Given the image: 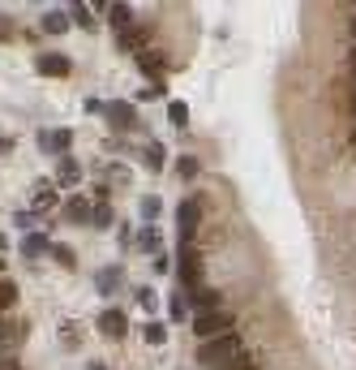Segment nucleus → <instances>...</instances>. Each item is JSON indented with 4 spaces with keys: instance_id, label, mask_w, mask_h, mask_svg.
Segmentation results:
<instances>
[{
    "instance_id": "34",
    "label": "nucleus",
    "mask_w": 356,
    "mask_h": 370,
    "mask_svg": "<svg viewBox=\"0 0 356 370\" xmlns=\"http://www.w3.org/2000/svg\"><path fill=\"white\" fill-rule=\"evenodd\" d=\"M352 65H356V47H352Z\"/></svg>"
},
{
    "instance_id": "36",
    "label": "nucleus",
    "mask_w": 356,
    "mask_h": 370,
    "mask_svg": "<svg viewBox=\"0 0 356 370\" xmlns=\"http://www.w3.org/2000/svg\"><path fill=\"white\" fill-rule=\"evenodd\" d=\"M352 112H356V95H352Z\"/></svg>"
},
{
    "instance_id": "28",
    "label": "nucleus",
    "mask_w": 356,
    "mask_h": 370,
    "mask_svg": "<svg viewBox=\"0 0 356 370\" xmlns=\"http://www.w3.org/2000/svg\"><path fill=\"white\" fill-rule=\"evenodd\" d=\"M138 302H142L146 310H155V293H150V288H138Z\"/></svg>"
},
{
    "instance_id": "29",
    "label": "nucleus",
    "mask_w": 356,
    "mask_h": 370,
    "mask_svg": "<svg viewBox=\"0 0 356 370\" xmlns=\"http://www.w3.org/2000/svg\"><path fill=\"white\" fill-rule=\"evenodd\" d=\"M43 245H47L43 237H26V254H39V250H43Z\"/></svg>"
},
{
    "instance_id": "4",
    "label": "nucleus",
    "mask_w": 356,
    "mask_h": 370,
    "mask_svg": "<svg viewBox=\"0 0 356 370\" xmlns=\"http://www.w3.org/2000/svg\"><path fill=\"white\" fill-rule=\"evenodd\" d=\"M146 39H150V26H142V22H134L129 31H120V35H116V43H120V47H129V52H138V56L146 52Z\"/></svg>"
},
{
    "instance_id": "17",
    "label": "nucleus",
    "mask_w": 356,
    "mask_h": 370,
    "mask_svg": "<svg viewBox=\"0 0 356 370\" xmlns=\"http://www.w3.org/2000/svg\"><path fill=\"white\" fill-rule=\"evenodd\" d=\"M47 203H56V190L43 181V185H35V211H43Z\"/></svg>"
},
{
    "instance_id": "7",
    "label": "nucleus",
    "mask_w": 356,
    "mask_h": 370,
    "mask_svg": "<svg viewBox=\"0 0 356 370\" xmlns=\"http://www.w3.org/2000/svg\"><path fill=\"white\" fill-rule=\"evenodd\" d=\"M176 267H181V280H185L189 288H197V280H202V267H197V254L189 250V245L181 250V259H176Z\"/></svg>"
},
{
    "instance_id": "23",
    "label": "nucleus",
    "mask_w": 356,
    "mask_h": 370,
    "mask_svg": "<svg viewBox=\"0 0 356 370\" xmlns=\"http://www.w3.org/2000/svg\"><path fill=\"white\" fill-rule=\"evenodd\" d=\"M78 177H82V172H78V164H73V160H60V181H65V185H73Z\"/></svg>"
},
{
    "instance_id": "26",
    "label": "nucleus",
    "mask_w": 356,
    "mask_h": 370,
    "mask_svg": "<svg viewBox=\"0 0 356 370\" xmlns=\"http://www.w3.org/2000/svg\"><path fill=\"white\" fill-rule=\"evenodd\" d=\"M146 164H150V168H159V164H163V146H159V142H150V146H146Z\"/></svg>"
},
{
    "instance_id": "35",
    "label": "nucleus",
    "mask_w": 356,
    "mask_h": 370,
    "mask_svg": "<svg viewBox=\"0 0 356 370\" xmlns=\"http://www.w3.org/2000/svg\"><path fill=\"white\" fill-rule=\"evenodd\" d=\"M352 35H356V17H352Z\"/></svg>"
},
{
    "instance_id": "6",
    "label": "nucleus",
    "mask_w": 356,
    "mask_h": 370,
    "mask_svg": "<svg viewBox=\"0 0 356 370\" xmlns=\"http://www.w3.org/2000/svg\"><path fill=\"white\" fill-rule=\"evenodd\" d=\"M73 65H69V56H60V52H43L39 56V73L43 78H65Z\"/></svg>"
},
{
    "instance_id": "8",
    "label": "nucleus",
    "mask_w": 356,
    "mask_h": 370,
    "mask_svg": "<svg viewBox=\"0 0 356 370\" xmlns=\"http://www.w3.org/2000/svg\"><path fill=\"white\" fill-rule=\"evenodd\" d=\"M193 310H197V314H211V310H223V298H219L215 288H197V293H193Z\"/></svg>"
},
{
    "instance_id": "18",
    "label": "nucleus",
    "mask_w": 356,
    "mask_h": 370,
    "mask_svg": "<svg viewBox=\"0 0 356 370\" xmlns=\"http://www.w3.org/2000/svg\"><path fill=\"white\" fill-rule=\"evenodd\" d=\"M142 336H146V344H163V340H168V327H163V323H146Z\"/></svg>"
},
{
    "instance_id": "14",
    "label": "nucleus",
    "mask_w": 356,
    "mask_h": 370,
    "mask_svg": "<svg viewBox=\"0 0 356 370\" xmlns=\"http://www.w3.org/2000/svg\"><path fill=\"white\" fill-rule=\"evenodd\" d=\"M112 22H116V35L134 26V9L129 5H112Z\"/></svg>"
},
{
    "instance_id": "3",
    "label": "nucleus",
    "mask_w": 356,
    "mask_h": 370,
    "mask_svg": "<svg viewBox=\"0 0 356 370\" xmlns=\"http://www.w3.org/2000/svg\"><path fill=\"white\" fill-rule=\"evenodd\" d=\"M176 224H181V237H185V241L197 233V224H202V207H197V199L181 203V211H176Z\"/></svg>"
},
{
    "instance_id": "38",
    "label": "nucleus",
    "mask_w": 356,
    "mask_h": 370,
    "mask_svg": "<svg viewBox=\"0 0 356 370\" xmlns=\"http://www.w3.org/2000/svg\"><path fill=\"white\" fill-rule=\"evenodd\" d=\"M352 73H356V65H352Z\"/></svg>"
},
{
    "instance_id": "19",
    "label": "nucleus",
    "mask_w": 356,
    "mask_h": 370,
    "mask_svg": "<svg viewBox=\"0 0 356 370\" xmlns=\"http://www.w3.org/2000/svg\"><path fill=\"white\" fill-rule=\"evenodd\" d=\"M13 344H17V327L0 318V349H13Z\"/></svg>"
},
{
    "instance_id": "11",
    "label": "nucleus",
    "mask_w": 356,
    "mask_h": 370,
    "mask_svg": "<svg viewBox=\"0 0 356 370\" xmlns=\"http://www.w3.org/2000/svg\"><path fill=\"white\" fill-rule=\"evenodd\" d=\"M43 31H47V35H65V31H69V13H60V9L43 13Z\"/></svg>"
},
{
    "instance_id": "1",
    "label": "nucleus",
    "mask_w": 356,
    "mask_h": 370,
    "mask_svg": "<svg viewBox=\"0 0 356 370\" xmlns=\"http://www.w3.org/2000/svg\"><path fill=\"white\" fill-rule=\"evenodd\" d=\"M197 362L207 366V370H227L232 362H241V336H219V340H207L197 349Z\"/></svg>"
},
{
    "instance_id": "24",
    "label": "nucleus",
    "mask_w": 356,
    "mask_h": 370,
    "mask_svg": "<svg viewBox=\"0 0 356 370\" xmlns=\"http://www.w3.org/2000/svg\"><path fill=\"white\" fill-rule=\"evenodd\" d=\"M90 224H95V229H108V224H112V211L99 203V207H95V215H90Z\"/></svg>"
},
{
    "instance_id": "30",
    "label": "nucleus",
    "mask_w": 356,
    "mask_h": 370,
    "mask_svg": "<svg viewBox=\"0 0 356 370\" xmlns=\"http://www.w3.org/2000/svg\"><path fill=\"white\" fill-rule=\"evenodd\" d=\"M52 254H56L60 263H73V250H69V245H52Z\"/></svg>"
},
{
    "instance_id": "16",
    "label": "nucleus",
    "mask_w": 356,
    "mask_h": 370,
    "mask_svg": "<svg viewBox=\"0 0 356 370\" xmlns=\"http://www.w3.org/2000/svg\"><path fill=\"white\" fill-rule=\"evenodd\" d=\"M17 302V284L13 280H5V276H0V310H9Z\"/></svg>"
},
{
    "instance_id": "5",
    "label": "nucleus",
    "mask_w": 356,
    "mask_h": 370,
    "mask_svg": "<svg viewBox=\"0 0 356 370\" xmlns=\"http://www.w3.org/2000/svg\"><path fill=\"white\" fill-rule=\"evenodd\" d=\"M99 332H104L108 340H120L124 332H129V318H124L120 310H104L99 314Z\"/></svg>"
},
{
    "instance_id": "21",
    "label": "nucleus",
    "mask_w": 356,
    "mask_h": 370,
    "mask_svg": "<svg viewBox=\"0 0 356 370\" xmlns=\"http://www.w3.org/2000/svg\"><path fill=\"white\" fill-rule=\"evenodd\" d=\"M176 168H181V177H185V181L197 177V160H193V155H181V160H176Z\"/></svg>"
},
{
    "instance_id": "10",
    "label": "nucleus",
    "mask_w": 356,
    "mask_h": 370,
    "mask_svg": "<svg viewBox=\"0 0 356 370\" xmlns=\"http://www.w3.org/2000/svg\"><path fill=\"white\" fill-rule=\"evenodd\" d=\"M95 211H90V203L86 199H69L65 203V219H73V224H82V219H90Z\"/></svg>"
},
{
    "instance_id": "2",
    "label": "nucleus",
    "mask_w": 356,
    "mask_h": 370,
    "mask_svg": "<svg viewBox=\"0 0 356 370\" xmlns=\"http://www.w3.org/2000/svg\"><path fill=\"white\" fill-rule=\"evenodd\" d=\"M227 332H232V314H227V310H211V314H197L193 318V336H202V344L219 340Z\"/></svg>"
},
{
    "instance_id": "32",
    "label": "nucleus",
    "mask_w": 356,
    "mask_h": 370,
    "mask_svg": "<svg viewBox=\"0 0 356 370\" xmlns=\"http://www.w3.org/2000/svg\"><path fill=\"white\" fill-rule=\"evenodd\" d=\"M13 31H9V17H0V39H9Z\"/></svg>"
},
{
    "instance_id": "15",
    "label": "nucleus",
    "mask_w": 356,
    "mask_h": 370,
    "mask_svg": "<svg viewBox=\"0 0 356 370\" xmlns=\"http://www.w3.org/2000/svg\"><path fill=\"white\" fill-rule=\"evenodd\" d=\"M116 288H120V267L99 271V293H116Z\"/></svg>"
},
{
    "instance_id": "39",
    "label": "nucleus",
    "mask_w": 356,
    "mask_h": 370,
    "mask_svg": "<svg viewBox=\"0 0 356 370\" xmlns=\"http://www.w3.org/2000/svg\"><path fill=\"white\" fill-rule=\"evenodd\" d=\"M352 142H356V134H352Z\"/></svg>"
},
{
    "instance_id": "22",
    "label": "nucleus",
    "mask_w": 356,
    "mask_h": 370,
    "mask_svg": "<svg viewBox=\"0 0 356 370\" xmlns=\"http://www.w3.org/2000/svg\"><path fill=\"white\" fill-rule=\"evenodd\" d=\"M168 121H172V125H189V108L185 104H172L168 108Z\"/></svg>"
},
{
    "instance_id": "12",
    "label": "nucleus",
    "mask_w": 356,
    "mask_h": 370,
    "mask_svg": "<svg viewBox=\"0 0 356 370\" xmlns=\"http://www.w3.org/2000/svg\"><path fill=\"white\" fill-rule=\"evenodd\" d=\"M138 69L146 73V78H155V73H163V56H159V52H150V47H146V52L138 56Z\"/></svg>"
},
{
    "instance_id": "13",
    "label": "nucleus",
    "mask_w": 356,
    "mask_h": 370,
    "mask_svg": "<svg viewBox=\"0 0 356 370\" xmlns=\"http://www.w3.org/2000/svg\"><path fill=\"white\" fill-rule=\"evenodd\" d=\"M104 112H108L112 125H134V108H129V104H108Z\"/></svg>"
},
{
    "instance_id": "31",
    "label": "nucleus",
    "mask_w": 356,
    "mask_h": 370,
    "mask_svg": "<svg viewBox=\"0 0 356 370\" xmlns=\"http://www.w3.org/2000/svg\"><path fill=\"white\" fill-rule=\"evenodd\" d=\"M227 370H258V362H249V357H241V362H232Z\"/></svg>"
},
{
    "instance_id": "33",
    "label": "nucleus",
    "mask_w": 356,
    "mask_h": 370,
    "mask_svg": "<svg viewBox=\"0 0 356 370\" xmlns=\"http://www.w3.org/2000/svg\"><path fill=\"white\" fill-rule=\"evenodd\" d=\"M90 370H108V366H104V362H90Z\"/></svg>"
},
{
    "instance_id": "27",
    "label": "nucleus",
    "mask_w": 356,
    "mask_h": 370,
    "mask_svg": "<svg viewBox=\"0 0 356 370\" xmlns=\"http://www.w3.org/2000/svg\"><path fill=\"white\" fill-rule=\"evenodd\" d=\"M73 17H78V22H82V26H86V31L95 26V13H90L86 5H78V9H73Z\"/></svg>"
},
{
    "instance_id": "25",
    "label": "nucleus",
    "mask_w": 356,
    "mask_h": 370,
    "mask_svg": "<svg viewBox=\"0 0 356 370\" xmlns=\"http://www.w3.org/2000/svg\"><path fill=\"white\" fill-rule=\"evenodd\" d=\"M159 211H163L159 199H142V215H146V219H159Z\"/></svg>"
},
{
    "instance_id": "20",
    "label": "nucleus",
    "mask_w": 356,
    "mask_h": 370,
    "mask_svg": "<svg viewBox=\"0 0 356 370\" xmlns=\"http://www.w3.org/2000/svg\"><path fill=\"white\" fill-rule=\"evenodd\" d=\"M138 245H142V250H155V254H159V245H163V241H159V233H155V229H142Z\"/></svg>"
},
{
    "instance_id": "37",
    "label": "nucleus",
    "mask_w": 356,
    "mask_h": 370,
    "mask_svg": "<svg viewBox=\"0 0 356 370\" xmlns=\"http://www.w3.org/2000/svg\"><path fill=\"white\" fill-rule=\"evenodd\" d=\"M0 267H5V259H0Z\"/></svg>"
},
{
    "instance_id": "9",
    "label": "nucleus",
    "mask_w": 356,
    "mask_h": 370,
    "mask_svg": "<svg viewBox=\"0 0 356 370\" xmlns=\"http://www.w3.org/2000/svg\"><path fill=\"white\" fill-rule=\"evenodd\" d=\"M69 142H73V134H69V130H56V134H39V146H43V151H69Z\"/></svg>"
}]
</instances>
